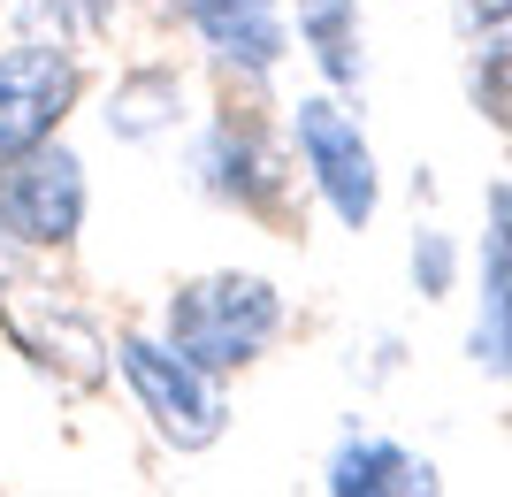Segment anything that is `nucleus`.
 <instances>
[{
  "label": "nucleus",
  "mask_w": 512,
  "mask_h": 497,
  "mask_svg": "<svg viewBox=\"0 0 512 497\" xmlns=\"http://www.w3.org/2000/svg\"><path fill=\"white\" fill-rule=\"evenodd\" d=\"M0 337L54 390H100L115 368V345L100 337V322L46 276L39 253H8V245H0Z\"/></svg>",
  "instance_id": "f03ea898"
},
{
  "label": "nucleus",
  "mask_w": 512,
  "mask_h": 497,
  "mask_svg": "<svg viewBox=\"0 0 512 497\" xmlns=\"http://www.w3.org/2000/svg\"><path fill=\"white\" fill-rule=\"evenodd\" d=\"M467 360L512 383V184L497 176L482 192V306L467 329Z\"/></svg>",
  "instance_id": "1a4fd4ad"
},
{
  "label": "nucleus",
  "mask_w": 512,
  "mask_h": 497,
  "mask_svg": "<svg viewBox=\"0 0 512 497\" xmlns=\"http://www.w3.org/2000/svg\"><path fill=\"white\" fill-rule=\"evenodd\" d=\"M115 375H123L130 406L146 413V429L176 459H199L230 436V390H222V375L184 360L161 329H123L115 337Z\"/></svg>",
  "instance_id": "7ed1b4c3"
},
{
  "label": "nucleus",
  "mask_w": 512,
  "mask_h": 497,
  "mask_svg": "<svg viewBox=\"0 0 512 497\" xmlns=\"http://www.w3.org/2000/svg\"><path fill=\"white\" fill-rule=\"evenodd\" d=\"M299 8V46L306 62L321 69L329 92H352L367 85V39H360V0H291Z\"/></svg>",
  "instance_id": "ddd939ff"
},
{
  "label": "nucleus",
  "mask_w": 512,
  "mask_h": 497,
  "mask_svg": "<svg viewBox=\"0 0 512 497\" xmlns=\"http://www.w3.org/2000/svg\"><path fill=\"white\" fill-rule=\"evenodd\" d=\"M451 31L474 115L512 138V0H451Z\"/></svg>",
  "instance_id": "9d476101"
},
{
  "label": "nucleus",
  "mask_w": 512,
  "mask_h": 497,
  "mask_svg": "<svg viewBox=\"0 0 512 497\" xmlns=\"http://www.w3.org/2000/svg\"><path fill=\"white\" fill-rule=\"evenodd\" d=\"M85 108V54L62 39L0 46V153H23L39 138H62V123Z\"/></svg>",
  "instance_id": "0eeeda50"
},
{
  "label": "nucleus",
  "mask_w": 512,
  "mask_h": 497,
  "mask_svg": "<svg viewBox=\"0 0 512 497\" xmlns=\"http://www.w3.org/2000/svg\"><path fill=\"white\" fill-rule=\"evenodd\" d=\"M16 16L31 39H62V46H100L115 23L130 16V0H16Z\"/></svg>",
  "instance_id": "4468645a"
},
{
  "label": "nucleus",
  "mask_w": 512,
  "mask_h": 497,
  "mask_svg": "<svg viewBox=\"0 0 512 497\" xmlns=\"http://www.w3.org/2000/svg\"><path fill=\"white\" fill-rule=\"evenodd\" d=\"M321 490L329 497H436L444 475H436V459L413 452V444H390V436H337L329 459H321Z\"/></svg>",
  "instance_id": "9b49d317"
},
{
  "label": "nucleus",
  "mask_w": 512,
  "mask_h": 497,
  "mask_svg": "<svg viewBox=\"0 0 512 497\" xmlns=\"http://www.w3.org/2000/svg\"><path fill=\"white\" fill-rule=\"evenodd\" d=\"M283 322H291L283 291L253 268H207V276H184L161 299V337L207 375H245L253 360H268Z\"/></svg>",
  "instance_id": "f257e3e1"
},
{
  "label": "nucleus",
  "mask_w": 512,
  "mask_h": 497,
  "mask_svg": "<svg viewBox=\"0 0 512 497\" xmlns=\"http://www.w3.org/2000/svg\"><path fill=\"white\" fill-rule=\"evenodd\" d=\"M184 115H192V92L176 62H130L100 100V130L115 146H161L184 130Z\"/></svg>",
  "instance_id": "f8f14e48"
},
{
  "label": "nucleus",
  "mask_w": 512,
  "mask_h": 497,
  "mask_svg": "<svg viewBox=\"0 0 512 497\" xmlns=\"http://www.w3.org/2000/svg\"><path fill=\"white\" fill-rule=\"evenodd\" d=\"M406 268H413V291H421V299H451V283H459V245H451V230L421 222L413 245H406Z\"/></svg>",
  "instance_id": "2eb2a0df"
},
{
  "label": "nucleus",
  "mask_w": 512,
  "mask_h": 497,
  "mask_svg": "<svg viewBox=\"0 0 512 497\" xmlns=\"http://www.w3.org/2000/svg\"><path fill=\"white\" fill-rule=\"evenodd\" d=\"M169 16L192 31V46L214 62V77L237 92L268 85L291 62V16H283V0H169Z\"/></svg>",
  "instance_id": "6e6552de"
},
{
  "label": "nucleus",
  "mask_w": 512,
  "mask_h": 497,
  "mask_svg": "<svg viewBox=\"0 0 512 497\" xmlns=\"http://www.w3.org/2000/svg\"><path fill=\"white\" fill-rule=\"evenodd\" d=\"M85 207H92V184L77 146L39 138L23 153H0V245L8 253H39V260L69 253L85 230Z\"/></svg>",
  "instance_id": "423d86ee"
},
{
  "label": "nucleus",
  "mask_w": 512,
  "mask_h": 497,
  "mask_svg": "<svg viewBox=\"0 0 512 497\" xmlns=\"http://www.w3.org/2000/svg\"><path fill=\"white\" fill-rule=\"evenodd\" d=\"M291 153H299L314 199L337 215V230H375L383 215V169H375V146H367L360 115L344 92H306L291 108Z\"/></svg>",
  "instance_id": "39448f33"
},
{
  "label": "nucleus",
  "mask_w": 512,
  "mask_h": 497,
  "mask_svg": "<svg viewBox=\"0 0 512 497\" xmlns=\"http://www.w3.org/2000/svg\"><path fill=\"white\" fill-rule=\"evenodd\" d=\"M192 184L199 199L230 207V215L260 222V230H283L291 222V161H283L276 130L260 123L253 108H214L192 130Z\"/></svg>",
  "instance_id": "20e7f679"
}]
</instances>
